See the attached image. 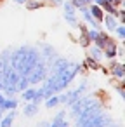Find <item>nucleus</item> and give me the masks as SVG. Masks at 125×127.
Instances as JSON below:
<instances>
[{
	"mask_svg": "<svg viewBox=\"0 0 125 127\" xmlns=\"http://www.w3.org/2000/svg\"><path fill=\"white\" fill-rule=\"evenodd\" d=\"M83 2H85V4L89 5V4H92V0H83Z\"/></svg>",
	"mask_w": 125,
	"mask_h": 127,
	"instance_id": "aec40b11",
	"label": "nucleus"
},
{
	"mask_svg": "<svg viewBox=\"0 0 125 127\" xmlns=\"http://www.w3.org/2000/svg\"><path fill=\"white\" fill-rule=\"evenodd\" d=\"M108 125H111V118L102 113H99L92 118H87V120H76V124H75V127H108Z\"/></svg>",
	"mask_w": 125,
	"mask_h": 127,
	"instance_id": "f257e3e1",
	"label": "nucleus"
},
{
	"mask_svg": "<svg viewBox=\"0 0 125 127\" xmlns=\"http://www.w3.org/2000/svg\"><path fill=\"white\" fill-rule=\"evenodd\" d=\"M90 54H92V58H96V59H99V58H102V51H99V47H97V45L90 49Z\"/></svg>",
	"mask_w": 125,
	"mask_h": 127,
	"instance_id": "a211bd4d",
	"label": "nucleus"
},
{
	"mask_svg": "<svg viewBox=\"0 0 125 127\" xmlns=\"http://www.w3.org/2000/svg\"><path fill=\"white\" fill-rule=\"evenodd\" d=\"M102 19H104L106 28H108V30H111V32H115V28L118 26V25H116V16H113V14H104V16H102Z\"/></svg>",
	"mask_w": 125,
	"mask_h": 127,
	"instance_id": "20e7f679",
	"label": "nucleus"
},
{
	"mask_svg": "<svg viewBox=\"0 0 125 127\" xmlns=\"http://www.w3.org/2000/svg\"><path fill=\"white\" fill-rule=\"evenodd\" d=\"M80 11H82V14H83V18H85V21H89L94 28H99V25H97L96 18L90 14V11H89V7H87V5H85V7H80Z\"/></svg>",
	"mask_w": 125,
	"mask_h": 127,
	"instance_id": "39448f33",
	"label": "nucleus"
},
{
	"mask_svg": "<svg viewBox=\"0 0 125 127\" xmlns=\"http://www.w3.org/2000/svg\"><path fill=\"white\" fill-rule=\"evenodd\" d=\"M37 111H38V103H35V101H30V104L25 106V115L26 117H33V115H37Z\"/></svg>",
	"mask_w": 125,
	"mask_h": 127,
	"instance_id": "0eeeda50",
	"label": "nucleus"
},
{
	"mask_svg": "<svg viewBox=\"0 0 125 127\" xmlns=\"http://www.w3.org/2000/svg\"><path fill=\"white\" fill-rule=\"evenodd\" d=\"M2 117H4V111H2V110H0V118H2Z\"/></svg>",
	"mask_w": 125,
	"mask_h": 127,
	"instance_id": "4be33fe9",
	"label": "nucleus"
},
{
	"mask_svg": "<svg viewBox=\"0 0 125 127\" xmlns=\"http://www.w3.org/2000/svg\"><path fill=\"white\" fill-rule=\"evenodd\" d=\"M115 32H116L118 38H120V40H123V37H125V26H123V25H118V26L115 28Z\"/></svg>",
	"mask_w": 125,
	"mask_h": 127,
	"instance_id": "dca6fc26",
	"label": "nucleus"
},
{
	"mask_svg": "<svg viewBox=\"0 0 125 127\" xmlns=\"http://www.w3.org/2000/svg\"><path fill=\"white\" fill-rule=\"evenodd\" d=\"M63 120H64V111L57 113V115H56V118H54V122H50V124H49L47 127H61Z\"/></svg>",
	"mask_w": 125,
	"mask_h": 127,
	"instance_id": "f8f14e48",
	"label": "nucleus"
},
{
	"mask_svg": "<svg viewBox=\"0 0 125 127\" xmlns=\"http://www.w3.org/2000/svg\"><path fill=\"white\" fill-rule=\"evenodd\" d=\"M70 66V63L66 59H56V63H52V68H50V75H56L63 70H66Z\"/></svg>",
	"mask_w": 125,
	"mask_h": 127,
	"instance_id": "7ed1b4c3",
	"label": "nucleus"
},
{
	"mask_svg": "<svg viewBox=\"0 0 125 127\" xmlns=\"http://www.w3.org/2000/svg\"><path fill=\"white\" fill-rule=\"evenodd\" d=\"M56 104H59L57 96H50V97H47V99H45V106H47V108H54Z\"/></svg>",
	"mask_w": 125,
	"mask_h": 127,
	"instance_id": "ddd939ff",
	"label": "nucleus"
},
{
	"mask_svg": "<svg viewBox=\"0 0 125 127\" xmlns=\"http://www.w3.org/2000/svg\"><path fill=\"white\" fill-rule=\"evenodd\" d=\"M64 19L68 21L70 26H76V16L75 14H64Z\"/></svg>",
	"mask_w": 125,
	"mask_h": 127,
	"instance_id": "2eb2a0df",
	"label": "nucleus"
},
{
	"mask_svg": "<svg viewBox=\"0 0 125 127\" xmlns=\"http://www.w3.org/2000/svg\"><path fill=\"white\" fill-rule=\"evenodd\" d=\"M2 101H4V96H2V94H0V104H2Z\"/></svg>",
	"mask_w": 125,
	"mask_h": 127,
	"instance_id": "412c9836",
	"label": "nucleus"
},
{
	"mask_svg": "<svg viewBox=\"0 0 125 127\" xmlns=\"http://www.w3.org/2000/svg\"><path fill=\"white\" fill-rule=\"evenodd\" d=\"M16 106H18V101H16V99H5V97H4L2 104H0V110H2V111H5V110H14Z\"/></svg>",
	"mask_w": 125,
	"mask_h": 127,
	"instance_id": "1a4fd4ad",
	"label": "nucleus"
},
{
	"mask_svg": "<svg viewBox=\"0 0 125 127\" xmlns=\"http://www.w3.org/2000/svg\"><path fill=\"white\" fill-rule=\"evenodd\" d=\"M35 96H37V89H25L23 92V99L25 101H35Z\"/></svg>",
	"mask_w": 125,
	"mask_h": 127,
	"instance_id": "9b49d317",
	"label": "nucleus"
},
{
	"mask_svg": "<svg viewBox=\"0 0 125 127\" xmlns=\"http://www.w3.org/2000/svg\"><path fill=\"white\" fill-rule=\"evenodd\" d=\"M26 5H28L30 11H35V9H38L42 4H40V2H35V0H26Z\"/></svg>",
	"mask_w": 125,
	"mask_h": 127,
	"instance_id": "f3484780",
	"label": "nucleus"
},
{
	"mask_svg": "<svg viewBox=\"0 0 125 127\" xmlns=\"http://www.w3.org/2000/svg\"><path fill=\"white\" fill-rule=\"evenodd\" d=\"M113 75L115 77H118V78H123V64L122 63H116V61H113Z\"/></svg>",
	"mask_w": 125,
	"mask_h": 127,
	"instance_id": "9d476101",
	"label": "nucleus"
},
{
	"mask_svg": "<svg viewBox=\"0 0 125 127\" xmlns=\"http://www.w3.org/2000/svg\"><path fill=\"white\" fill-rule=\"evenodd\" d=\"M63 11H64V14H75V7H73L71 2H64L63 4Z\"/></svg>",
	"mask_w": 125,
	"mask_h": 127,
	"instance_id": "4468645a",
	"label": "nucleus"
},
{
	"mask_svg": "<svg viewBox=\"0 0 125 127\" xmlns=\"http://www.w3.org/2000/svg\"><path fill=\"white\" fill-rule=\"evenodd\" d=\"M94 103H96L94 96H83V97L80 96V97H78V99H76V101H75V103L70 106V108H71L73 117H75V115H80L83 110H87V108H89V106H92Z\"/></svg>",
	"mask_w": 125,
	"mask_h": 127,
	"instance_id": "f03ea898",
	"label": "nucleus"
},
{
	"mask_svg": "<svg viewBox=\"0 0 125 127\" xmlns=\"http://www.w3.org/2000/svg\"><path fill=\"white\" fill-rule=\"evenodd\" d=\"M90 14L96 18V21H102V16H104V12H102V9L99 7V5H96V4H90Z\"/></svg>",
	"mask_w": 125,
	"mask_h": 127,
	"instance_id": "423d86ee",
	"label": "nucleus"
},
{
	"mask_svg": "<svg viewBox=\"0 0 125 127\" xmlns=\"http://www.w3.org/2000/svg\"><path fill=\"white\" fill-rule=\"evenodd\" d=\"M14 117H16L14 111H11V113H7L5 117H2V118H0V127H11L12 122H14Z\"/></svg>",
	"mask_w": 125,
	"mask_h": 127,
	"instance_id": "6e6552de",
	"label": "nucleus"
},
{
	"mask_svg": "<svg viewBox=\"0 0 125 127\" xmlns=\"http://www.w3.org/2000/svg\"><path fill=\"white\" fill-rule=\"evenodd\" d=\"M16 4H26V0H14Z\"/></svg>",
	"mask_w": 125,
	"mask_h": 127,
	"instance_id": "6ab92c4d",
	"label": "nucleus"
}]
</instances>
